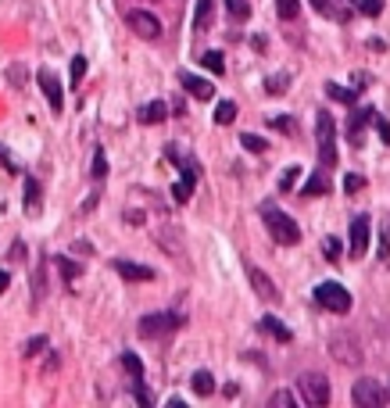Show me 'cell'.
I'll return each mask as SVG.
<instances>
[{
    "instance_id": "1",
    "label": "cell",
    "mask_w": 390,
    "mask_h": 408,
    "mask_svg": "<svg viewBox=\"0 0 390 408\" xmlns=\"http://www.w3.org/2000/svg\"><path fill=\"white\" fill-rule=\"evenodd\" d=\"M261 222H265V229L272 233V240L283 244V247H294V244L301 240V226L294 222L287 212L272 208V204H261Z\"/></svg>"
},
{
    "instance_id": "2",
    "label": "cell",
    "mask_w": 390,
    "mask_h": 408,
    "mask_svg": "<svg viewBox=\"0 0 390 408\" xmlns=\"http://www.w3.org/2000/svg\"><path fill=\"white\" fill-rule=\"evenodd\" d=\"M315 144H319V165L333 168L337 165V122L330 118V112L315 115Z\"/></svg>"
},
{
    "instance_id": "3",
    "label": "cell",
    "mask_w": 390,
    "mask_h": 408,
    "mask_svg": "<svg viewBox=\"0 0 390 408\" xmlns=\"http://www.w3.org/2000/svg\"><path fill=\"white\" fill-rule=\"evenodd\" d=\"M326 348H330V355L337 358L340 366H348V369H354V366H362V362H365L362 344H358L354 333H333L330 340H326Z\"/></svg>"
},
{
    "instance_id": "4",
    "label": "cell",
    "mask_w": 390,
    "mask_h": 408,
    "mask_svg": "<svg viewBox=\"0 0 390 408\" xmlns=\"http://www.w3.org/2000/svg\"><path fill=\"white\" fill-rule=\"evenodd\" d=\"M315 305L333 311V316H348L351 311V294L344 283H319L315 287Z\"/></svg>"
},
{
    "instance_id": "5",
    "label": "cell",
    "mask_w": 390,
    "mask_h": 408,
    "mask_svg": "<svg viewBox=\"0 0 390 408\" xmlns=\"http://www.w3.org/2000/svg\"><path fill=\"white\" fill-rule=\"evenodd\" d=\"M298 390H301V398L308 401V405H315V408H322V405H330V380L326 376H319V372H304L301 380H298Z\"/></svg>"
},
{
    "instance_id": "6",
    "label": "cell",
    "mask_w": 390,
    "mask_h": 408,
    "mask_svg": "<svg viewBox=\"0 0 390 408\" xmlns=\"http://www.w3.org/2000/svg\"><path fill=\"white\" fill-rule=\"evenodd\" d=\"M183 326V319L176 316V311H158V316H144L140 319V337H165V333H176V329Z\"/></svg>"
},
{
    "instance_id": "7",
    "label": "cell",
    "mask_w": 390,
    "mask_h": 408,
    "mask_svg": "<svg viewBox=\"0 0 390 408\" xmlns=\"http://www.w3.org/2000/svg\"><path fill=\"white\" fill-rule=\"evenodd\" d=\"M351 401L358 405V408H380V405H387V387L380 383V380H358L354 387H351Z\"/></svg>"
},
{
    "instance_id": "8",
    "label": "cell",
    "mask_w": 390,
    "mask_h": 408,
    "mask_svg": "<svg viewBox=\"0 0 390 408\" xmlns=\"http://www.w3.org/2000/svg\"><path fill=\"white\" fill-rule=\"evenodd\" d=\"M36 83H40V90H43L47 104H51V112H54V115H61V112H65V93H61L57 75H54L51 68H40V72H36Z\"/></svg>"
},
{
    "instance_id": "9",
    "label": "cell",
    "mask_w": 390,
    "mask_h": 408,
    "mask_svg": "<svg viewBox=\"0 0 390 408\" xmlns=\"http://www.w3.org/2000/svg\"><path fill=\"white\" fill-rule=\"evenodd\" d=\"M126 22H129L133 33H136V36H144V40H158V36H161V22L154 18L151 11H144V8L129 11V14H126Z\"/></svg>"
},
{
    "instance_id": "10",
    "label": "cell",
    "mask_w": 390,
    "mask_h": 408,
    "mask_svg": "<svg viewBox=\"0 0 390 408\" xmlns=\"http://www.w3.org/2000/svg\"><path fill=\"white\" fill-rule=\"evenodd\" d=\"M369 215H358L354 222H351V233H348V251H351V258H365V251H369Z\"/></svg>"
},
{
    "instance_id": "11",
    "label": "cell",
    "mask_w": 390,
    "mask_h": 408,
    "mask_svg": "<svg viewBox=\"0 0 390 408\" xmlns=\"http://www.w3.org/2000/svg\"><path fill=\"white\" fill-rule=\"evenodd\" d=\"M244 269H247V279H251V287H255V294L261 297V301H279L276 283H272V279L258 269V265H244Z\"/></svg>"
},
{
    "instance_id": "12",
    "label": "cell",
    "mask_w": 390,
    "mask_h": 408,
    "mask_svg": "<svg viewBox=\"0 0 390 408\" xmlns=\"http://www.w3.org/2000/svg\"><path fill=\"white\" fill-rule=\"evenodd\" d=\"M115 265V272L122 279H129V283H147V279H154V269H147V265H140V262H126V258H118L112 262Z\"/></svg>"
},
{
    "instance_id": "13",
    "label": "cell",
    "mask_w": 390,
    "mask_h": 408,
    "mask_svg": "<svg viewBox=\"0 0 390 408\" xmlns=\"http://www.w3.org/2000/svg\"><path fill=\"white\" fill-rule=\"evenodd\" d=\"M179 83H183V90L190 93V97H197V101H211V97H215V86H211L208 79H200V75H194V72H179Z\"/></svg>"
},
{
    "instance_id": "14",
    "label": "cell",
    "mask_w": 390,
    "mask_h": 408,
    "mask_svg": "<svg viewBox=\"0 0 390 408\" xmlns=\"http://www.w3.org/2000/svg\"><path fill=\"white\" fill-rule=\"evenodd\" d=\"M372 115H376L372 107H362V112H354V115L348 118V140H351L354 147L362 144V136H365V125L372 122Z\"/></svg>"
},
{
    "instance_id": "15",
    "label": "cell",
    "mask_w": 390,
    "mask_h": 408,
    "mask_svg": "<svg viewBox=\"0 0 390 408\" xmlns=\"http://www.w3.org/2000/svg\"><path fill=\"white\" fill-rule=\"evenodd\" d=\"M144 125H158V122H165L168 118V104L165 101H151V104H144L140 107V115H136Z\"/></svg>"
},
{
    "instance_id": "16",
    "label": "cell",
    "mask_w": 390,
    "mask_h": 408,
    "mask_svg": "<svg viewBox=\"0 0 390 408\" xmlns=\"http://www.w3.org/2000/svg\"><path fill=\"white\" fill-rule=\"evenodd\" d=\"M194 186H197V168H183V179L172 186V197L179 204H186V201L194 197Z\"/></svg>"
},
{
    "instance_id": "17",
    "label": "cell",
    "mask_w": 390,
    "mask_h": 408,
    "mask_svg": "<svg viewBox=\"0 0 390 408\" xmlns=\"http://www.w3.org/2000/svg\"><path fill=\"white\" fill-rule=\"evenodd\" d=\"M258 326H261V329H265V333H269L272 340H279V344H290V329H287L283 322H279L276 316H265Z\"/></svg>"
},
{
    "instance_id": "18",
    "label": "cell",
    "mask_w": 390,
    "mask_h": 408,
    "mask_svg": "<svg viewBox=\"0 0 390 408\" xmlns=\"http://www.w3.org/2000/svg\"><path fill=\"white\" fill-rule=\"evenodd\" d=\"M190 387H194V394H200V398H208V394H215V376L211 372H194V380H190Z\"/></svg>"
},
{
    "instance_id": "19",
    "label": "cell",
    "mask_w": 390,
    "mask_h": 408,
    "mask_svg": "<svg viewBox=\"0 0 390 408\" xmlns=\"http://www.w3.org/2000/svg\"><path fill=\"white\" fill-rule=\"evenodd\" d=\"M226 14H229V22H247L251 18V4L247 0H226Z\"/></svg>"
},
{
    "instance_id": "20",
    "label": "cell",
    "mask_w": 390,
    "mask_h": 408,
    "mask_svg": "<svg viewBox=\"0 0 390 408\" xmlns=\"http://www.w3.org/2000/svg\"><path fill=\"white\" fill-rule=\"evenodd\" d=\"M326 190H330V179H326L322 172H315V176L304 183V190H301V194H304V197H322Z\"/></svg>"
},
{
    "instance_id": "21",
    "label": "cell",
    "mask_w": 390,
    "mask_h": 408,
    "mask_svg": "<svg viewBox=\"0 0 390 408\" xmlns=\"http://www.w3.org/2000/svg\"><path fill=\"white\" fill-rule=\"evenodd\" d=\"M233 118H237V104H233V101H218L215 104V122L218 125H229Z\"/></svg>"
},
{
    "instance_id": "22",
    "label": "cell",
    "mask_w": 390,
    "mask_h": 408,
    "mask_svg": "<svg viewBox=\"0 0 390 408\" xmlns=\"http://www.w3.org/2000/svg\"><path fill=\"white\" fill-rule=\"evenodd\" d=\"M211 8H215V0H197V11H194V25L197 29H205L211 22Z\"/></svg>"
},
{
    "instance_id": "23",
    "label": "cell",
    "mask_w": 390,
    "mask_h": 408,
    "mask_svg": "<svg viewBox=\"0 0 390 408\" xmlns=\"http://www.w3.org/2000/svg\"><path fill=\"white\" fill-rule=\"evenodd\" d=\"M326 93H330L333 101H340V104H354L358 101L354 90H344V86H337V83H326Z\"/></svg>"
},
{
    "instance_id": "24",
    "label": "cell",
    "mask_w": 390,
    "mask_h": 408,
    "mask_svg": "<svg viewBox=\"0 0 390 408\" xmlns=\"http://www.w3.org/2000/svg\"><path fill=\"white\" fill-rule=\"evenodd\" d=\"M200 65H205L208 72H215V75H222L226 72V58L218 54V51H208L205 58H200Z\"/></svg>"
},
{
    "instance_id": "25",
    "label": "cell",
    "mask_w": 390,
    "mask_h": 408,
    "mask_svg": "<svg viewBox=\"0 0 390 408\" xmlns=\"http://www.w3.org/2000/svg\"><path fill=\"white\" fill-rule=\"evenodd\" d=\"M276 11H279V18H298L301 14V0H276Z\"/></svg>"
},
{
    "instance_id": "26",
    "label": "cell",
    "mask_w": 390,
    "mask_h": 408,
    "mask_svg": "<svg viewBox=\"0 0 390 408\" xmlns=\"http://www.w3.org/2000/svg\"><path fill=\"white\" fill-rule=\"evenodd\" d=\"M36 204H40V186H36V179H29V183H25V212L36 215V212H40Z\"/></svg>"
},
{
    "instance_id": "27",
    "label": "cell",
    "mask_w": 390,
    "mask_h": 408,
    "mask_svg": "<svg viewBox=\"0 0 390 408\" xmlns=\"http://www.w3.org/2000/svg\"><path fill=\"white\" fill-rule=\"evenodd\" d=\"M122 366H126V372L133 376V380H144V362H140V358H136L133 351L122 355Z\"/></svg>"
},
{
    "instance_id": "28",
    "label": "cell",
    "mask_w": 390,
    "mask_h": 408,
    "mask_svg": "<svg viewBox=\"0 0 390 408\" xmlns=\"http://www.w3.org/2000/svg\"><path fill=\"white\" fill-rule=\"evenodd\" d=\"M240 144L251 151V154H265V151H269V144H265L261 136H255V133H244V136H240Z\"/></svg>"
},
{
    "instance_id": "29",
    "label": "cell",
    "mask_w": 390,
    "mask_h": 408,
    "mask_svg": "<svg viewBox=\"0 0 390 408\" xmlns=\"http://www.w3.org/2000/svg\"><path fill=\"white\" fill-rule=\"evenodd\" d=\"M269 125H272L276 133H283V136H294V133H298V129H294V118H290V115H276Z\"/></svg>"
},
{
    "instance_id": "30",
    "label": "cell",
    "mask_w": 390,
    "mask_h": 408,
    "mask_svg": "<svg viewBox=\"0 0 390 408\" xmlns=\"http://www.w3.org/2000/svg\"><path fill=\"white\" fill-rule=\"evenodd\" d=\"M83 75H86V58H83V54H75V58H72V86H79V83H83Z\"/></svg>"
},
{
    "instance_id": "31",
    "label": "cell",
    "mask_w": 390,
    "mask_h": 408,
    "mask_svg": "<svg viewBox=\"0 0 390 408\" xmlns=\"http://www.w3.org/2000/svg\"><path fill=\"white\" fill-rule=\"evenodd\" d=\"M340 251H344V247H340V240H337V237H326V240H322V255L330 258V262H337V258H340Z\"/></svg>"
},
{
    "instance_id": "32",
    "label": "cell",
    "mask_w": 390,
    "mask_h": 408,
    "mask_svg": "<svg viewBox=\"0 0 390 408\" xmlns=\"http://www.w3.org/2000/svg\"><path fill=\"white\" fill-rule=\"evenodd\" d=\"M133 394H136V401L144 405V408H151V401H154V398H151V390L144 387V380H133Z\"/></svg>"
},
{
    "instance_id": "33",
    "label": "cell",
    "mask_w": 390,
    "mask_h": 408,
    "mask_svg": "<svg viewBox=\"0 0 390 408\" xmlns=\"http://www.w3.org/2000/svg\"><path fill=\"white\" fill-rule=\"evenodd\" d=\"M298 176H301V168H298V165H290V168L283 172V179H279V190H283V194L294 190V179H298Z\"/></svg>"
},
{
    "instance_id": "34",
    "label": "cell",
    "mask_w": 390,
    "mask_h": 408,
    "mask_svg": "<svg viewBox=\"0 0 390 408\" xmlns=\"http://www.w3.org/2000/svg\"><path fill=\"white\" fill-rule=\"evenodd\" d=\"M358 11H362L365 18H376V14L383 11V0H362V4H358Z\"/></svg>"
},
{
    "instance_id": "35",
    "label": "cell",
    "mask_w": 390,
    "mask_h": 408,
    "mask_svg": "<svg viewBox=\"0 0 390 408\" xmlns=\"http://www.w3.org/2000/svg\"><path fill=\"white\" fill-rule=\"evenodd\" d=\"M107 176V158H104V151L93 154V179H104Z\"/></svg>"
},
{
    "instance_id": "36",
    "label": "cell",
    "mask_w": 390,
    "mask_h": 408,
    "mask_svg": "<svg viewBox=\"0 0 390 408\" xmlns=\"http://www.w3.org/2000/svg\"><path fill=\"white\" fill-rule=\"evenodd\" d=\"M287 83H290V75H272V79L265 83V86H269V93H272V97H279V93L287 90Z\"/></svg>"
},
{
    "instance_id": "37",
    "label": "cell",
    "mask_w": 390,
    "mask_h": 408,
    "mask_svg": "<svg viewBox=\"0 0 390 408\" xmlns=\"http://www.w3.org/2000/svg\"><path fill=\"white\" fill-rule=\"evenodd\" d=\"M365 186V176H358V172H351V176H344V190L348 194H358Z\"/></svg>"
},
{
    "instance_id": "38",
    "label": "cell",
    "mask_w": 390,
    "mask_h": 408,
    "mask_svg": "<svg viewBox=\"0 0 390 408\" xmlns=\"http://www.w3.org/2000/svg\"><path fill=\"white\" fill-rule=\"evenodd\" d=\"M57 265H61V276H65V279H75V276L83 272L79 265H75V262H68V258H57Z\"/></svg>"
},
{
    "instance_id": "39",
    "label": "cell",
    "mask_w": 390,
    "mask_h": 408,
    "mask_svg": "<svg viewBox=\"0 0 390 408\" xmlns=\"http://www.w3.org/2000/svg\"><path fill=\"white\" fill-rule=\"evenodd\" d=\"M269 405H279V408H294V405H298V401H294V394H287V390H276V394H272V401Z\"/></svg>"
},
{
    "instance_id": "40",
    "label": "cell",
    "mask_w": 390,
    "mask_h": 408,
    "mask_svg": "<svg viewBox=\"0 0 390 408\" xmlns=\"http://www.w3.org/2000/svg\"><path fill=\"white\" fill-rule=\"evenodd\" d=\"M47 348V337H33V340H29L25 344V358H33V355H40Z\"/></svg>"
},
{
    "instance_id": "41",
    "label": "cell",
    "mask_w": 390,
    "mask_h": 408,
    "mask_svg": "<svg viewBox=\"0 0 390 408\" xmlns=\"http://www.w3.org/2000/svg\"><path fill=\"white\" fill-rule=\"evenodd\" d=\"M380 258H383V262L390 258V222H387L383 233H380Z\"/></svg>"
},
{
    "instance_id": "42",
    "label": "cell",
    "mask_w": 390,
    "mask_h": 408,
    "mask_svg": "<svg viewBox=\"0 0 390 408\" xmlns=\"http://www.w3.org/2000/svg\"><path fill=\"white\" fill-rule=\"evenodd\" d=\"M311 8H315L319 14H337V8H333V0H311Z\"/></svg>"
},
{
    "instance_id": "43",
    "label": "cell",
    "mask_w": 390,
    "mask_h": 408,
    "mask_svg": "<svg viewBox=\"0 0 390 408\" xmlns=\"http://www.w3.org/2000/svg\"><path fill=\"white\" fill-rule=\"evenodd\" d=\"M372 122H376V129H380V136L387 140V144H390V122L387 118H380V115H372Z\"/></svg>"
},
{
    "instance_id": "44",
    "label": "cell",
    "mask_w": 390,
    "mask_h": 408,
    "mask_svg": "<svg viewBox=\"0 0 390 408\" xmlns=\"http://www.w3.org/2000/svg\"><path fill=\"white\" fill-rule=\"evenodd\" d=\"M8 283H11V276H8V272H0V294L8 290Z\"/></svg>"
},
{
    "instance_id": "45",
    "label": "cell",
    "mask_w": 390,
    "mask_h": 408,
    "mask_svg": "<svg viewBox=\"0 0 390 408\" xmlns=\"http://www.w3.org/2000/svg\"><path fill=\"white\" fill-rule=\"evenodd\" d=\"M387 398H390V394H387Z\"/></svg>"
}]
</instances>
